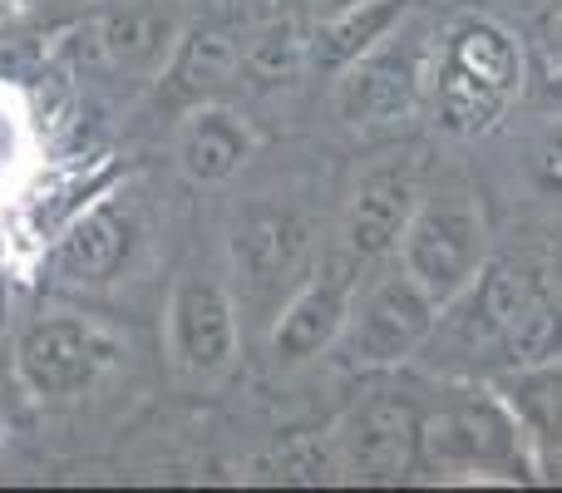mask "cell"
<instances>
[{"label": "cell", "instance_id": "obj_1", "mask_svg": "<svg viewBox=\"0 0 562 493\" xmlns=\"http://www.w3.org/2000/svg\"><path fill=\"white\" fill-rule=\"evenodd\" d=\"M429 89L449 134L479 138L524 94V45L494 15H459L429 55Z\"/></svg>", "mask_w": 562, "mask_h": 493}, {"label": "cell", "instance_id": "obj_2", "mask_svg": "<svg viewBox=\"0 0 562 493\" xmlns=\"http://www.w3.org/2000/svg\"><path fill=\"white\" fill-rule=\"evenodd\" d=\"M400 267L439 301H459L479 281L488 261V217L469 188H439L425 193L409 217L405 237H400Z\"/></svg>", "mask_w": 562, "mask_h": 493}, {"label": "cell", "instance_id": "obj_3", "mask_svg": "<svg viewBox=\"0 0 562 493\" xmlns=\"http://www.w3.org/2000/svg\"><path fill=\"white\" fill-rule=\"evenodd\" d=\"M429 55H435V40L395 25L385 40H375L366 55L340 69L336 114L346 124H395V119H405L429 85Z\"/></svg>", "mask_w": 562, "mask_h": 493}, {"label": "cell", "instance_id": "obj_4", "mask_svg": "<svg viewBox=\"0 0 562 493\" xmlns=\"http://www.w3.org/2000/svg\"><path fill=\"white\" fill-rule=\"evenodd\" d=\"M435 321H439V301L395 261L385 277H375V287L366 296L356 291L340 346H346L350 366H400L429 340Z\"/></svg>", "mask_w": 562, "mask_h": 493}, {"label": "cell", "instance_id": "obj_5", "mask_svg": "<svg viewBox=\"0 0 562 493\" xmlns=\"http://www.w3.org/2000/svg\"><path fill=\"white\" fill-rule=\"evenodd\" d=\"M425 449L435 469L454 479H484V484H514L524 464L528 429L514 405L504 400H474V405L445 410L425 425Z\"/></svg>", "mask_w": 562, "mask_h": 493}, {"label": "cell", "instance_id": "obj_6", "mask_svg": "<svg viewBox=\"0 0 562 493\" xmlns=\"http://www.w3.org/2000/svg\"><path fill=\"white\" fill-rule=\"evenodd\" d=\"M119 360V340L85 316H45L15 346L20 385L35 400H75Z\"/></svg>", "mask_w": 562, "mask_h": 493}, {"label": "cell", "instance_id": "obj_7", "mask_svg": "<svg viewBox=\"0 0 562 493\" xmlns=\"http://www.w3.org/2000/svg\"><path fill=\"white\" fill-rule=\"evenodd\" d=\"M366 267L370 261H360L356 251L340 247L321 261V271H311L301 281V291L286 301V311H281V321L272 330V360L281 370H296L336 346L350 321V306H356Z\"/></svg>", "mask_w": 562, "mask_h": 493}, {"label": "cell", "instance_id": "obj_8", "mask_svg": "<svg viewBox=\"0 0 562 493\" xmlns=\"http://www.w3.org/2000/svg\"><path fill=\"white\" fill-rule=\"evenodd\" d=\"M168 356L188 380H213L237 356V306L207 271L178 277L168 296Z\"/></svg>", "mask_w": 562, "mask_h": 493}, {"label": "cell", "instance_id": "obj_9", "mask_svg": "<svg viewBox=\"0 0 562 493\" xmlns=\"http://www.w3.org/2000/svg\"><path fill=\"white\" fill-rule=\"evenodd\" d=\"M330 439H336L340 474L366 479V484H395V479H405L409 464H415L419 425L405 400L375 395L350 410Z\"/></svg>", "mask_w": 562, "mask_h": 493}, {"label": "cell", "instance_id": "obj_10", "mask_svg": "<svg viewBox=\"0 0 562 493\" xmlns=\"http://www.w3.org/2000/svg\"><path fill=\"white\" fill-rule=\"evenodd\" d=\"M419 198H425L419 193V168L409 164V158H385V164H375L360 178L356 198H350L346 233H340L346 243L340 247L375 267L380 257H390V251L400 247Z\"/></svg>", "mask_w": 562, "mask_h": 493}, {"label": "cell", "instance_id": "obj_11", "mask_svg": "<svg viewBox=\"0 0 562 493\" xmlns=\"http://www.w3.org/2000/svg\"><path fill=\"white\" fill-rule=\"evenodd\" d=\"M311 237L316 227L296 213V208L281 203H252L237 213L233 223V261L257 291L272 287V281L301 271V261L311 257Z\"/></svg>", "mask_w": 562, "mask_h": 493}, {"label": "cell", "instance_id": "obj_12", "mask_svg": "<svg viewBox=\"0 0 562 493\" xmlns=\"http://www.w3.org/2000/svg\"><path fill=\"white\" fill-rule=\"evenodd\" d=\"M138 243V227L128 217V208L99 203L89 213H79L69 223V233L55 247V271L65 281H85V287H104L128 267Z\"/></svg>", "mask_w": 562, "mask_h": 493}, {"label": "cell", "instance_id": "obj_13", "mask_svg": "<svg viewBox=\"0 0 562 493\" xmlns=\"http://www.w3.org/2000/svg\"><path fill=\"white\" fill-rule=\"evenodd\" d=\"M257 134L243 114L223 104H198L193 114L178 124V168H183L193 183H227L237 168L252 158Z\"/></svg>", "mask_w": 562, "mask_h": 493}, {"label": "cell", "instance_id": "obj_14", "mask_svg": "<svg viewBox=\"0 0 562 493\" xmlns=\"http://www.w3.org/2000/svg\"><path fill=\"white\" fill-rule=\"evenodd\" d=\"M415 0H346L340 10H330V20L311 40V65L316 69H346L350 59H360L375 40H385L395 25H405Z\"/></svg>", "mask_w": 562, "mask_h": 493}, {"label": "cell", "instance_id": "obj_15", "mask_svg": "<svg viewBox=\"0 0 562 493\" xmlns=\"http://www.w3.org/2000/svg\"><path fill=\"white\" fill-rule=\"evenodd\" d=\"M104 49L124 69H158L178 40V15L158 0H124L104 15Z\"/></svg>", "mask_w": 562, "mask_h": 493}, {"label": "cell", "instance_id": "obj_16", "mask_svg": "<svg viewBox=\"0 0 562 493\" xmlns=\"http://www.w3.org/2000/svg\"><path fill=\"white\" fill-rule=\"evenodd\" d=\"M504 360L514 370H538V366H558L562 360V301L548 287H538L524 301L514 321H508L504 340H498Z\"/></svg>", "mask_w": 562, "mask_h": 493}, {"label": "cell", "instance_id": "obj_17", "mask_svg": "<svg viewBox=\"0 0 562 493\" xmlns=\"http://www.w3.org/2000/svg\"><path fill=\"white\" fill-rule=\"evenodd\" d=\"M237 65H243L247 75H257L262 85H286V79L306 65V40H301V30L291 25V20L272 15L247 30L243 49H237Z\"/></svg>", "mask_w": 562, "mask_h": 493}, {"label": "cell", "instance_id": "obj_18", "mask_svg": "<svg viewBox=\"0 0 562 493\" xmlns=\"http://www.w3.org/2000/svg\"><path fill=\"white\" fill-rule=\"evenodd\" d=\"M340 459H336V439L321 445V439H291L277 455V479L286 484H321V479H336Z\"/></svg>", "mask_w": 562, "mask_h": 493}, {"label": "cell", "instance_id": "obj_19", "mask_svg": "<svg viewBox=\"0 0 562 493\" xmlns=\"http://www.w3.org/2000/svg\"><path fill=\"white\" fill-rule=\"evenodd\" d=\"M538 168H543L548 183L562 188V124H553L543 134V144H538Z\"/></svg>", "mask_w": 562, "mask_h": 493}, {"label": "cell", "instance_id": "obj_20", "mask_svg": "<svg viewBox=\"0 0 562 493\" xmlns=\"http://www.w3.org/2000/svg\"><path fill=\"white\" fill-rule=\"evenodd\" d=\"M518 5H528V10H543V5H562V0H518Z\"/></svg>", "mask_w": 562, "mask_h": 493}, {"label": "cell", "instance_id": "obj_21", "mask_svg": "<svg viewBox=\"0 0 562 493\" xmlns=\"http://www.w3.org/2000/svg\"><path fill=\"white\" fill-rule=\"evenodd\" d=\"M0 15H5V5H0Z\"/></svg>", "mask_w": 562, "mask_h": 493}]
</instances>
